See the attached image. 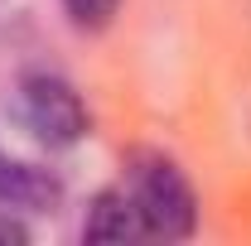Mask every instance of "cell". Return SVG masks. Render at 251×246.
Masks as SVG:
<instances>
[{
	"instance_id": "1",
	"label": "cell",
	"mask_w": 251,
	"mask_h": 246,
	"mask_svg": "<svg viewBox=\"0 0 251 246\" xmlns=\"http://www.w3.org/2000/svg\"><path fill=\"white\" fill-rule=\"evenodd\" d=\"M121 188L130 193L135 213L145 222V242H184L198 227V193L184 169L159 150H135L126 159Z\"/></svg>"
},
{
	"instance_id": "2",
	"label": "cell",
	"mask_w": 251,
	"mask_h": 246,
	"mask_svg": "<svg viewBox=\"0 0 251 246\" xmlns=\"http://www.w3.org/2000/svg\"><path fill=\"white\" fill-rule=\"evenodd\" d=\"M10 111L15 121L29 130L39 145L49 150H73L77 140H87L92 116H87V101L77 97V87L58 77V73H25L15 82L10 97Z\"/></svg>"
},
{
	"instance_id": "3",
	"label": "cell",
	"mask_w": 251,
	"mask_h": 246,
	"mask_svg": "<svg viewBox=\"0 0 251 246\" xmlns=\"http://www.w3.org/2000/svg\"><path fill=\"white\" fill-rule=\"evenodd\" d=\"M63 203V179L53 169H39L29 159L0 150V208H20V213H53Z\"/></svg>"
},
{
	"instance_id": "4",
	"label": "cell",
	"mask_w": 251,
	"mask_h": 246,
	"mask_svg": "<svg viewBox=\"0 0 251 246\" xmlns=\"http://www.w3.org/2000/svg\"><path fill=\"white\" fill-rule=\"evenodd\" d=\"M82 242H145V222H140V213H135V203L121 184L101 188L87 203Z\"/></svg>"
},
{
	"instance_id": "5",
	"label": "cell",
	"mask_w": 251,
	"mask_h": 246,
	"mask_svg": "<svg viewBox=\"0 0 251 246\" xmlns=\"http://www.w3.org/2000/svg\"><path fill=\"white\" fill-rule=\"evenodd\" d=\"M121 0H63V15L77 34H101L111 20H116Z\"/></svg>"
},
{
	"instance_id": "6",
	"label": "cell",
	"mask_w": 251,
	"mask_h": 246,
	"mask_svg": "<svg viewBox=\"0 0 251 246\" xmlns=\"http://www.w3.org/2000/svg\"><path fill=\"white\" fill-rule=\"evenodd\" d=\"M25 242H29V227H25L20 217L0 213V246H25Z\"/></svg>"
}]
</instances>
